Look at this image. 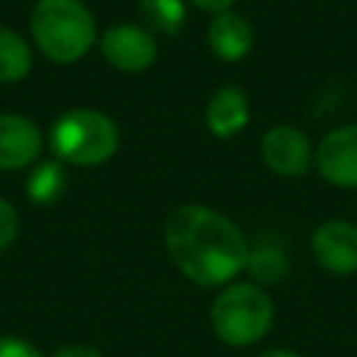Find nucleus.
Wrapping results in <instances>:
<instances>
[{
  "mask_svg": "<svg viewBox=\"0 0 357 357\" xmlns=\"http://www.w3.org/2000/svg\"><path fill=\"white\" fill-rule=\"evenodd\" d=\"M165 245L173 265L201 287L229 284L245 271L251 254L240 226L204 204H184L167 215Z\"/></svg>",
  "mask_w": 357,
  "mask_h": 357,
  "instance_id": "nucleus-1",
  "label": "nucleus"
},
{
  "mask_svg": "<svg viewBox=\"0 0 357 357\" xmlns=\"http://www.w3.org/2000/svg\"><path fill=\"white\" fill-rule=\"evenodd\" d=\"M31 36L56 64H73L95 45V17L81 0H39L31 11Z\"/></svg>",
  "mask_w": 357,
  "mask_h": 357,
  "instance_id": "nucleus-2",
  "label": "nucleus"
},
{
  "mask_svg": "<svg viewBox=\"0 0 357 357\" xmlns=\"http://www.w3.org/2000/svg\"><path fill=\"white\" fill-rule=\"evenodd\" d=\"M209 321L223 343L251 346L268 335L273 324V301L254 282H231L215 296Z\"/></svg>",
  "mask_w": 357,
  "mask_h": 357,
  "instance_id": "nucleus-3",
  "label": "nucleus"
},
{
  "mask_svg": "<svg viewBox=\"0 0 357 357\" xmlns=\"http://www.w3.org/2000/svg\"><path fill=\"white\" fill-rule=\"evenodd\" d=\"M120 131L114 120L98 109H70L50 128L53 153L78 167H95L114 156Z\"/></svg>",
  "mask_w": 357,
  "mask_h": 357,
  "instance_id": "nucleus-4",
  "label": "nucleus"
},
{
  "mask_svg": "<svg viewBox=\"0 0 357 357\" xmlns=\"http://www.w3.org/2000/svg\"><path fill=\"white\" fill-rule=\"evenodd\" d=\"M103 59L120 73H142L156 61V39L145 25H112L100 36Z\"/></svg>",
  "mask_w": 357,
  "mask_h": 357,
  "instance_id": "nucleus-5",
  "label": "nucleus"
},
{
  "mask_svg": "<svg viewBox=\"0 0 357 357\" xmlns=\"http://www.w3.org/2000/svg\"><path fill=\"white\" fill-rule=\"evenodd\" d=\"M259 151H262V162L273 173L287 176V178L304 176L312 167V145H310L307 134L287 123L268 128L262 134Z\"/></svg>",
  "mask_w": 357,
  "mask_h": 357,
  "instance_id": "nucleus-6",
  "label": "nucleus"
},
{
  "mask_svg": "<svg viewBox=\"0 0 357 357\" xmlns=\"http://www.w3.org/2000/svg\"><path fill=\"white\" fill-rule=\"evenodd\" d=\"M315 167L335 187H357V123L337 126L318 142Z\"/></svg>",
  "mask_w": 357,
  "mask_h": 357,
  "instance_id": "nucleus-7",
  "label": "nucleus"
},
{
  "mask_svg": "<svg viewBox=\"0 0 357 357\" xmlns=\"http://www.w3.org/2000/svg\"><path fill=\"white\" fill-rule=\"evenodd\" d=\"M315 262L337 276L357 273V226L349 220H326L312 234Z\"/></svg>",
  "mask_w": 357,
  "mask_h": 357,
  "instance_id": "nucleus-8",
  "label": "nucleus"
},
{
  "mask_svg": "<svg viewBox=\"0 0 357 357\" xmlns=\"http://www.w3.org/2000/svg\"><path fill=\"white\" fill-rule=\"evenodd\" d=\"M42 131L39 126L14 112L0 114V170H20L39 159Z\"/></svg>",
  "mask_w": 357,
  "mask_h": 357,
  "instance_id": "nucleus-9",
  "label": "nucleus"
},
{
  "mask_svg": "<svg viewBox=\"0 0 357 357\" xmlns=\"http://www.w3.org/2000/svg\"><path fill=\"white\" fill-rule=\"evenodd\" d=\"M206 42H209V50L220 61H240L251 53L254 28L243 14L229 8V11H220L212 17V22L206 28Z\"/></svg>",
  "mask_w": 357,
  "mask_h": 357,
  "instance_id": "nucleus-10",
  "label": "nucleus"
},
{
  "mask_svg": "<svg viewBox=\"0 0 357 357\" xmlns=\"http://www.w3.org/2000/svg\"><path fill=\"white\" fill-rule=\"evenodd\" d=\"M248 98L240 86H220L212 92L206 109H204V120H206V128L220 137V139H229L234 134H240L248 123Z\"/></svg>",
  "mask_w": 357,
  "mask_h": 357,
  "instance_id": "nucleus-11",
  "label": "nucleus"
},
{
  "mask_svg": "<svg viewBox=\"0 0 357 357\" xmlns=\"http://www.w3.org/2000/svg\"><path fill=\"white\" fill-rule=\"evenodd\" d=\"M31 47L14 31L0 25V84H17L31 73Z\"/></svg>",
  "mask_w": 357,
  "mask_h": 357,
  "instance_id": "nucleus-12",
  "label": "nucleus"
},
{
  "mask_svg": "<svg viewBox=\"0 0 357 357\" xmlns=\"http://www.w3.org/2000/svg\"><path fill=\"white\" fill-rule=\"evenodd\" d=\"M139 14L145 28L162 36H176L187 20L184 0H139Z\"/></svg>",
  "mask_w": 357,
  "mask_h": 357,
  "instance_id": "nucleus-13",
  "label": "nucleus"
},
{
  "mask_svg": "<svg viewBox=\"0 0 357 357\" xmlns=\"http://www.w3.org/2000/svg\"><path fill=\"white\" fill-rule=\"evenodd\" d=\"M28 198L33 204H53L67 190V173L61 162H39L28 176Z\"/></svg>",
  "mask_w": 357,
  "mask_h": 357,
  "instance_id": "nucleus-14",
  "label": "nucleus"
},
{
  "mask_svg": "<svg viewBox=\"0 0 357 357\" xmlns=\"http://www.w3.org/2000/svg\"><path fill=\"white\" fill-rule=\"evenodd\" d=\"M245 268L251 271V276H254L257 282H262V284H273V282H282V279H284L290 262H287L284 251H282L273 240H259V245L251 248V254H248V265H245Z\"/></svg>",
  "mask_w": 357,
  "mask_h": 357,
  "instance_id": "nucleus-15",
  "label": "nucleus"
},
{
  "mask_svg": "<svg viewBox=\"0 0 357 357\" xmlns=\"http://www.w3.org/2000/svg\"><path fill=\"white\" fill-rule=\"evenodd\" d=\"M17 231H20L17 209H14L6 198H0V251H6V248L14 243Z\"/></svg>",
  "mask_w": 357,
  "mask_h": 357,
  "instance_id": "nucleus-16",
  "label": "nucleus"
},
{
  "mask_svg": "<svg viewBox=\"0 0 357 357\" xmlns=\"http://www.w3.org/2000/svg\"><path fill=\"white\" fill-rule=\"evenodd\" d=\"M0 357H42V354H39V349L31 346L28 340L3 335V337H0Z\"/></svg>",
  "mask_w": 357,
  "mask_h": 357,
  "instance_id": "nucleus-17",
  "label": "nucleus"
},
{
  "mask_svg": "<svg viewBox=\"0 0 357 357\" xmlns=\"http://www.w3.org/2000/svg\"><path fill=\"white\" fill-rule=\"evenodd\" d=\"M50 357H100V351L86 346V343H67L59 351H53Z\"/></svg>",
  "mask_w": 357,
  "mask_h": 357,
  "instance_id": "nucleus-18",
  "label": "nucleus"
},
{
  "mask_svg": "<svg viewBox=\"0 0 357 357\" xmlns=\"http://www.w3.org/2000/svg\"><path fill=\"white\" fill-rule=\"evenodd\" d=\"M195 8H204V11H212V14H220V11H229L234 6V0H190Z\"/></svg>",
  "mask_w": 357,
  "mask_h": 357,
  "instance_id": "nucleus-19",
  "label": "nucleus"
},
{
  "mask_svg": "<svg viewBox=\"0 0 357 357\" xmlns=\"http://www.w3.org/2000/svg\"><path fill=\"white\" fill-rule=\"evenodd\" d=\"M257 357H301V354H296V351H290V349H268V351H262V354H257Z\"/></svg>",
  "mask_w": 357,
  "mask_h": 357,
  "instance_id": "nucleus-20",
  "label": "nucleus"
}]
</instances>
